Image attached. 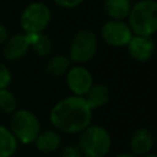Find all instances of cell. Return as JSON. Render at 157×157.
Segmentation results:
<instances>
[{
  "label": "cell",
  "instance_id": "cell-1",
  "mask_svg": "<svg viewBox=\"0 0 157 157\" xmlns=\"http://www.w3.org/2000/svg\"><path fill=\"white\" fill-rule=\"evenodd\" d=\"M49 119L58 130L67 134H77L91 125L92 109L83 97L70 96L54 104Z\"/></svg>",
  "mask_w": 157,
  "mask_h": 157
},
{
  "label": "cell",
  "instance_id": "cell-2",
  "mask_svg": "<svg viewBox=\"0 0 157 157\" xmlns=\"http://www.w3.org/2000/svg\"><path fill=\"white\" fill-rule=\"evenodd\" d=\"M128 25L132 34L152 37L157 29V1L140 0L131 5Z\"/></svg>",
  "mask_w": 157,
  "mask_h": 157
},
{
  "label": "cell",
  "instance_id": "cell-3",
  "mask_svg": "<svg viewBox=\"0 0 157 157\" xmlns=\"http://www.w3.org/2000/svg\"><path fill=\"white\" fill-rule=\"evenodd\" d=\"M112 146L108 130L101 125H88L81 131L78 148L85 157H104Z\"/></svg>",
  "mask_w": 157,
  "mask_h": 157
},
{
  "label": "cell",
  "instance_id": "cell-4",
  "mask_svg": "<svg viewBox=\"0 0 157 157\" xmlns=\"http://www.w3.org/2000/svg\"><path fill=\"white\" fill-rule=\"evenodd\" d=\"M10 131L22 144H32L40 132V123L36 114L26 109H16L10 119Z\"/></svg>",
  "mask_w": 157,
  "mask_h": 157
},
{
  "label": "cell",
  "instance_id": "cell-5",
  "mask_svg": "<svg viewBox=\"0 0 157 157\" xmlns=\"http://www.w3.org/2000/svg\"><path fill=\"white\" fill-rule=\"evenodd\" d=\"M52 12L44 2L34 1L28 4L21 16L20 25L25 33H42L50 22Z\"/></svg>",
  "mask_w": 157,
  "mask_h": 157
},
{
  "label": "cell",
  "instance_id": "cell-6",
  "mask_svg": "<svg viewBox=\"0 0 157 157\" xmlns=\"http://www.w3.org/2000/svg\"><path fill=\"white\" fill-rule=\"evenodd\" d=\"M97 53V37L91 29L78 31L71 39L69 59L74 63H87Z\"/></svg>",
  "mask_w": 157,
  "mask_h": 157
},
{
  "label": "cell",
  "instance_id": "cell-7",
  "mask_svg": "<svg viewBox=\"0 0 157 157\" xmlns=\"http://www.w3.org/2000/svg\"><path fill=\"white\" fill-rule=\"evenodd\" d=\"M102 39L112 47H126L134 36L129 25L119 20H109L101 28Z\"/></svg>",
  "mask_w": 157,
  "mask_h": 157
},
{
  "label": "cell",
  "instance_id": "cell-8",
  "mask_svg": "<svg viewBox=\"0 0 157 157\" xmlns=\"http://www.w3.org/2000/svg\"><path fill=\"white\" fill-rule=\"evenodd\" d=\"M66 85L74 93V96L83 97L93 85L92 74L85 66L76 65L67 70Z\"/></svg>",
  "mask_w": 157,
  "mask_h": 157
},
{
  "label": "cell",
  "instance_id": "cell-9",
  "mask_svg": "<svg viewBox=\"0 0 157 157\" xmlns=\"http://www.w3.org/2000/svg\"><path fill=\"white\" fill-rule=\"evenodd\" d=\"M128 52L130 56L139 63L148 61L155 53V42L152 37L145 36H132L128 43Z\"/></svg>",
  "mask_w": 157,
  "mask_h": 157
},
{
  "label": "cell",
  "instance_id": "cell-10",
  "mask_svg": "<svg viewBox=\"0 0 157 157\" xmlns=\"http://www.w3.org/2000/svg\"><path fill=\"white\" fill-rule=\"evenodd\" d=\"M4 56L10 61H16L23 58L29 49L28 42L25 34H13L6 39L4 43Z\"/></svg>",
  "mask_w": 157,
  "mask_h": 157
},
{
  "label": "cell",
  "instance_id": "cell-11",
  "mask_svg": "<svg viewBox=\"0 0 157 157\" xmlns=\"http://www.w3.org/2000/svg\"><path fill=\"white\" fill-rule=\"evenodd\" d=\"M153 146V135L150 129L140 128L134 131L130 137V148L134 156H144L150 153Z\"/></svg>",
  "mask_w": 157,
  "mask_h": 157
},
{
  "label": "cell",
  "instance_id": "cell-12",
  "mask_svg": "<svg viewBox=\"0 0 157 157\" xmlns=\"http://www.w3.org/2000/svg\"><path fill=\"white\" fill-rule=\"evenodd\" d=\"M83 98L92 110L98 109V108H102L103 105H105L108 103L109 90L105 85H102V83L92 85L91 88L88 90V92L83 96Z\"/></svg>",
  "mask_w": 157,
  "mask_h": 157
},
{
  "label": "cell",
  "instance_id": "cell-13",
  "mask_svg": "<svg viewBox=\"0 0 157 157\" xmlns=\"http://www.w3.org/2000/svg\"><path fill=\"white\" fill-rule=\"evenodd\" d=\"M103 9L110 20L124 21L131 9L130 0H104Z\"/></svg>",
  "mask_w": 157,
  "mask_h": 157
},
{
  "label": "cell",
  "instance_id": "cell-14",
  "mask_svg": "<svg viewBox=\"0 0 157 157\" xmlns=\"http://www.w3.org/2000/svg\"><path fill=\"white\" fill-rule=\"evenodd\" d=\"M34 144H36V147L40 152L50 153L59 148L61 144V137L56 131L45 130L43 132H39V135L34 140Z\"/></svg>",
  "mask_w": 157,
  "mask_h": 157
},
{
  "label": "cell",
  "instance_id": "cell-15",
  "mask_svg": "<svg viewBox=\"0 0 157 157\" xmlns=\"http://www.w3.org/2000/svg\"><path fill=\"white\" fill-rule=\"evenodd\" d=\"M17 150V140L9 128L0 125V157H11Z\"/></svg>",
  "mask_w": 157,
  "mask_h": 157
},
{
  "label": "cell",
  "instance_id": "cell-16",
  "mask_svg": "<svg viewBox=\"0 0 157 157\" xmlns=\"http://www.w3.org/2000/svg\"><path fill=\"white\" fill-rule=\"evenodd\" d=\"M70 67V59L66 55H54L49 59L45 66V71L52 76H61L67 72Z\"/></svg>",
  "mask_w": 157,
  "mask_h": 157
},
{
  "label": "cell",
  "instance_id": "cell-17",
  "mask_svg": "<svg viewBox=\"0 0 157 157\" xmlns=\"http://www.w3.org/2000/svg\"><path fill=\"white\" fill-rule=\"evenodd\" d=\"M37 55L39 56H45L50 53L52 50V40L49 39L48 36L43 34V33H38L34 42L31 44L29 47Z\"/></svg>",
  "mask_w": 157,
  "mask_h": 157
},
{
  "label": "cell",
  "instance_id": "cell-18",
  "mask_svg": "<svg viewBox=\"0 0 157 157\" xmlns=\"http://www.w3.org/2000/svg\"><path fill=\"white\" fill-rule=\"evenodd\" d=\"M17 109V101L12 92L7 88L0 90V110L6 114H12Z\"/></svg>",
  "mask_w": 157,
  "mask_h": 157
},
{
  "label": "cell",
  "instance_id": "cell-19",
  "mask_svg": "<svg viewBox=\"0 0 157 157\" xmlns=\"http://www.w3.org/2000/svg\"><path fill=\"white\" fill-rule=\"evenodd\" d=\"M10 82H11V72L6 67V65L0 63V90L7 88Z\"/></svg>",
  "mask_w": 157,
  "mask_h": 157
},
{
  "label": "cell",
  "instance_id": "cell-20",
  "mask_svg": "<svg viewBox=\"0 0 157 157\" xmlns=\"http://www.w3.org/2000/svg\"><path fill=\"white\" fill-rule=\"evenodd\" d=\"M60 157H83V155L81 153V151L77 146L69 145V146H65L61 150Z\"/></svg>",
  "mask_w": 157,
  "mask_h": 157
},
{
  "label": "cell",
  "instance_id": "cell-21",
  "mask_svg": "<svg viewBox=\"0 0 157 157\" xmlns=\"http://www.w3.org/2000/svg\"><path fill=\"white\" fill-rule=\"evenodd\" d=\"M58 6L64 9H74L78 5H81L85 0H53Z\"/></svg>",
  "mask_w": 157,
  "mask_h": 157
},
{
  "label": "cell",
  "instance_id": "cell-22",
  "mask_svg": "<svg viewBox=\"0 0 157 157\" xmlns=\"http://www.w3.org/2000/svg\"><path fill=\"white\" fill-rule=\"evenodd\" d=\"M9 38V32H7V28L0 23V44H4L6 42V39Z\"/></svg>",
  "mask_w": 157,
  "mask_h": 157
},
{
  "label": "cell",
  "instance_id": "cell-23",
  "mask_svg": "<svg viewBox=\"0 0 157 157\" xmlns=\"http://www.w3.org/2000/svg\"><path fill=\"white\" fill-rule=\"evenodd\" d=\"M114 157H136V156H134L132 153H128V152H123V153H119V155H117V156H114Z\"/></svg>",
  "mask_w": 157,
  "mask_h": 157
},
{
  "label": "cell",
  "instance_id": "cell-24",
  "mask_svg": "<svg viewBox=\"0 0 157 157\" xmlns=\"http://www.w3.org/2000/svg\"><path fill=\"white\" fill-rule=\"evenodd\" d=\"M141 157H156V155L155 153H146V155H144Z\"/></svg>",
  "mask_w": 157,
  "mask_h": 157
}]
</instances>
